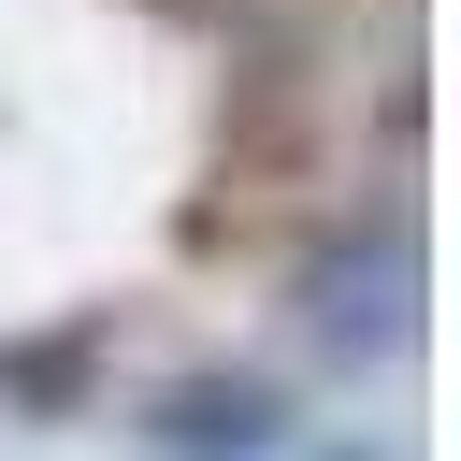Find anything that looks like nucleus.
Instances as JSON below:
<instances>
[{
	"label": "nucleus",
	"mask_w": 461,
	"mask_h": 461,
	"mask_svg": "<svg viewBox=\"0 0 461 461\" xmlns=\"http://www.w3.org/2000/svg\"><path fill=\"white\" fill-rule=\"evenodd\" d=\"M158 461H274L288 447V403H274V375H158L144 389V418H130Z\"/></svg>",
	"instance_id": "f257e3e1"
},
{
	"label": "nucleus",
	"mask_w": 461,
	"mask_h": 461,
	"mask_svg": "<svg viewBox=\"0 0 461 461\" xmlns=\"http://www.w3.org/2000/svg\"><path fill=\"white\" fill-rule=\"evenodd\" d=\"M86 360H101V331H86V317H72V331H43V346H0V403L72 418V403H86Z\"/></svg>",
	"instance_id": "f03ea898"
}]
</instances>
